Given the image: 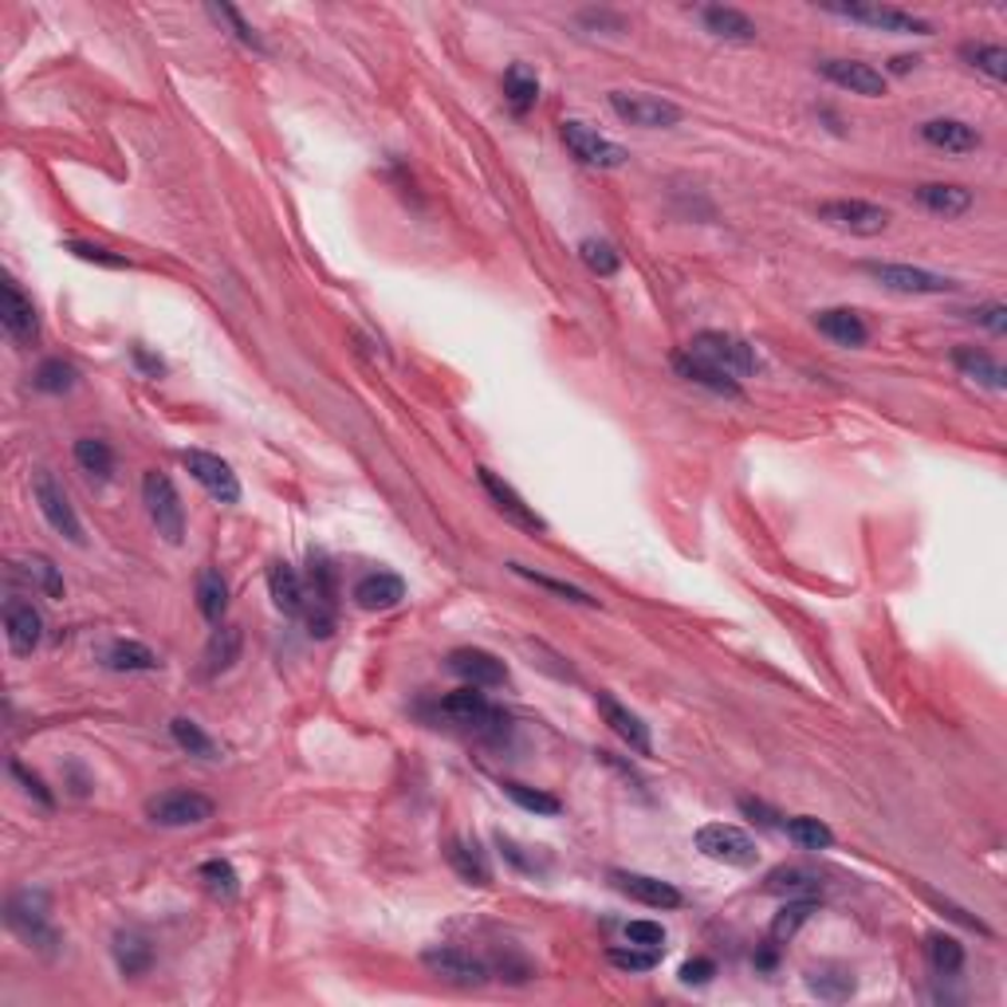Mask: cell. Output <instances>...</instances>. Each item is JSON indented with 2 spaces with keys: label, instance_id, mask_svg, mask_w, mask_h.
I'll return each instance as SVG.
<instances>
[{
  "label": "cell",
  "instance_id": "18",
  "mask_svg": "<svg viewBox=\"0 0 1007 1007\" xmlns=\"http://www.w3.org/2000/svg\"><path fill=\"white\" fill-rule=\"evenodd\" d=\"M449 669L465 681V685H476V689H496V685L508 681L504 662H500L496 654H489V649H476V646L453 649V654H449Z\"/></svg>",
  "mask_w": 1007,
  "mask_h": 1007
},
{
  "label": "cell",
  "instance_id": "47",
  "mask_svg": "<svg viewBox=\"0 0 1007 1007\" xmlns=\"http://www.w3.org/2000/svg\"><path fill=\"white\" fill-rule=\"evenodd\" d=\"M606 960H611L614 968H622V973H649V968H657V960H662V953H654V948H642V945H614L606 948Z\"/></svg>",
  "mask_w": 1007,
  "mask_h": 1007
},
{
  "label": "cell",
  "instance_id": "29",
  "mask_svg": "<svg viewBox=\"0 0 1007 1007\" xmlns=\"http://www.w3.org/2000/svg\"><path fill=\"white\" fill-rule=\"evenodd\" d=\"M953 366L965 374V379H973V382H980V386L996 390V394L1007 386L1004 366H999V362L991 359L988 351H980V346H956V351H953Z\"/></svg>",
  "mask_w": 1007,
  "mask_h": 1007
},
{
  "label": "cell",
  "instance_id": "55",
  "mask_svg": "<svg viewBox=\"0 0 1007 1007\" xmlns=\"http://www.w3.org/2000/svg\"><path fill=\"white\" fill-rule=\"evenodd\" d=\"M626 940H630V945H642V948H654V953H662V948H665V929L657 922H630L626 925Z\"/></svg>",
  "mask_w": 1007,
  "mask_h": 1007
},
{
  "label": "cell",
  "instance_id": "44",
  "mask_svg": "<svg viewBox=\"0 0 1007 1007\" xmlns=\"http://www.w3.org/2000/svg\"><path fill=\"white\" fill-rule=\"evenodd\" d=\"M504 795H508V799L516 803V807L532 810V815H540V818H555V815L563 810V803L555 799V795L540 792V787L516 784V779H508V784H504Z\"/></svg>",
  "mask_w": 1007,
  "mask_h": 1007
},
{
  "label": "cell",
  "instance_id": "39",
  "mask_svg": "<svg viewBox=\"0 0 1007 1007\" xmlns=\"http://www.w3.org/2000/svg\"><path fill=\"white\" fill-rule=\"evenodd\" d=\"M810 913H815V897H799V902H787L784 909L775 913L772 929H767V940H772L775 948L787 945V940L799 933V925L810 922Z\"/></svg>",
  "mask_w": 1007,
  "mask_h": 1007
},
{
  "label": "cell",
  "instance_id": "46",
  "mask_svg": "<svg viewBox=\"0 0 1007 1007\" xmlns=\"http://www.w3.org/2000/svg\"><path fill=\"white\" fill-rule=\"evenodd\" d=\"M512 575L527 578V583L543 586V591L560 594V598H567V603H578V606H598V598H591V594H586L583 586H571V583H563V578H547V575H540V571L524 567V563H512Z\"/></svg>",
  "mask_w": 1007,
  "mask_h": 1007
},
{
  "label": "cell",
  "instance_id": "22",
  "mask_svg": "<svg viewBox=\"0 0 1007 1007\" xmlns=\"http://www.w3.org/2000/svg\"><path fill=\"white\" fill-rule=\"evenodd\" d=\"M4 630H9V646L17 657H28L43 637V618L32 603L24 598H9L4 603Z\"/></svg>",
  "mask_w": 1007,
  "mask_h": 1007
},
{
  "label": "cell",
  "instance_id": "13",
  "mask_svg": "<svg viewBox=\"0 0 1007 1007\" xmlns=\"http://www.w3.org/2000/svg\"><path fill=\"white\" fill-rule=\"evenodd\" d=\"M181 465L190 469V476L213 500H221V504H236V500H241V481H236L233 465L221 461L216 453H205V449H185V453H181Z\"/></svg>",
  "mask_w": 1007,
  "mask_h": 1007
},
{
  "label": "cell",
  "instance_id": "36",
  "mask_svg": "<svg viewBox=\"0 0 1007 1007\" xmlns=\"http://www.w3.org/2000/svg\"><path fill=\"white\" fill-rule=\"evenodd\" d=\"M114 960H119V973L122 976H142L150 965H154V948L142 933H119L114 937Z\"/></svg>",
  "mask_w": 1007,
  "mask_h": 1007
},
{
  "label": "cell",
  "instance_id": "30",
  "mask_svg": "<svg viewBox=\"0 0 1007 1007\" xmlns=\"http://www.w3.org/2000/svg\"><path fill=\"white\" fill-rule=\"evenodd\" d=\"M241 646H244V637H241V630L236 626H216L213 634H209V642H205V673L209 677H221V673H229L233 669L236 662H241Z\"/></svg>",
  "mask_w": 1007,
  "mask_h": 1007
},
{
  "label": "cell",
  "instance_id": "58",
  "mask_svg": "<svg viewBox=\"0 0 1007 1007\" xmlns=\"http://www.w3.org/2000/svg\"><path fill=\"white\" fill-rule=\"evenodd\" d=\"M713 976H716V965H713V960H705V956H697V960H685V965H681V984H689V988H693V984L701 988V984H708Z\"/></svg>",
  "mask_w": 1007,
  "mask_h": 1007
},
{
  "label": "cell",
  "instance_id": "1",
  "mask_svg": "<svg viewBox=\"0 0 1007 1007\" xmlns=\"http://www.w3.org/2000/svg\"><path fill=\"white\" fill-rule=\"evenodd\" d=\"M335 611H339V578L335 567L323 552H311L308 560V634L331 637L335 634Z\"/></svg>",
  "mask_w": 1007,
  "mask_h": 1007
},
{
  "label": "cell",
  "instance_id": "52",
  "mask_svg": "<svg viewBox=\"0 0 1007 1007\" xmlns=\"http://www.w3.org/2000/svg\"><path fill=\"white\" fill-rule=\"evenodd\" d=\"M496 846H500V854H504L516 869H524V874H543V869H547V858H540L532 846H520L516 838L496 835Z\"/></svg>",
  "mask_w": 1007,
  "mask_h": 1007
},
{
  "label": "cell",
  "instance_id": "40",
  "mask_svg": "<svg viewBox=\"0 0 1007 1007\" xmlns=\"http://www.w3.org/2000/svg\"><path fill=\"white\" fill-rule=\"evenodd\" d=\"M170 736L173 744H178L181 752H190V756L198 759H216L221 752H216V744L205 736V728H201L198 721H190V716H173L170 721Z\"/></svg>",
  "mask_w": 1007,
  "mask_h": 1007
},
{
  "label": "cell",
  "instance_id": "57",
  "mask_svg": "<svg viewBox=\"0 0 1007 1007\" xmlns=\"http://www.w3.org/2000/svg\"><path fill=\"white\" fill-rule=\"evenodd\" d=\"M973 319L980 323V328H988L991 335H1004V331H1007V308H1004V303H996V300L980 303V308L973 311Z\"/></svg>",
  "mask_w": 1007,
  "mask_h": 1007
},
{
  "label": "cell",
  "instance_id": "37",
  "mask_svg": "<svg viewBox=\"0 0 1007 1007\" xmlns=\"http://www.w3.org/2000/svg\"><path fill=\"white\" fill-rule=\"evenodd\" d=\"M198 611L205 622H213V626H221L224 611H229V586H224L221 571L205 567L198 575Z\"/></svg>",
  "mask_w": 1007,
  "mask_h": 1007
},
{
  "label": "cell",
  "instance_id": "51",
  "mask_svg": "<svg viewBox=\"0 0 1007 1007\" xmlns=\"http://www.w3.org/2000/svg\"><path fill=\"white\" fill-rule=\"evenodd\" d=\"M209 17H213V20H224V24L233 28V36L244 43V48H256V52H264V43H260L256 28H252L249 20H244L241 12L233 9V4H209Z\"/></svg>",
  "mask_w": 1007,
  "mask_h": 1007
},
{
  "label": "cell",
  "instance_id": "59",
  "mask_svg": "<svg viewBox=\"0 0 1007 1007\" xmlns=\"http://www.w3.org/2000/svg\"><path fill=\"white\" fill-rule=\"evenodd\" d=\"M741 810H744V815H752V818H759V823H764V827H779V823H775V815H767V807H764V803H756V799H741Z\"/></svg>",
  "mask_w": 1007,
  "mask_h": 1007
},
{
  "label": "cell",
  "instance_id": "56",
  "mask_svg": "<svg viewBox=\"0 0 1007 1007\" xmlns=\"http://www.w3.org/2000/svg\"><path fill=\"white\" fill-rule=\"evenodd\" d=\"M9 772H12V779H20V784H24V792L32 795V799L40 803L43 810H52V803H56V799H52V792H48V787L40 784V775H28L24 767H20V759H12Z\"/></svg>",
  "mask_w": 1007,
  "mask_h": 1007
},
{
  "label": "cell",
  "instance_id": "21",
  "mask_svg": "<svg viewBox=\"0 0 1007 1007\" xmlns=\"http://www.w3.org/2000/svg\"><path fill=\"white\" fill-rule=\"evenodd\" d=\"M594 705H598V713H603V721L611 724L614 736H622V741L630 744V752H637V756H649L654 752V741H649V728L646 721L637 713H630L622 701H614L611 693H598L594 697Z\"/></svg>",
  "mask_w": 1007,
  "mask_h": 1007
},
{
  "label": "cell",
  "instance_id": "50",
  "mask_svg": "<svg viewBox=\"0 0 1007 1007\" xmlns=\"http://www.w3.org/2000/svg\"><path fill=\"white\" fill-rule=\"evenodd\" d=\"M767 889H772V894H807L810 897L818 889V878L807 874V869L784 866V869H772V874H767Z\"/></svg>",
  "mask_w": 1007,
  "mask_h": 1007
},
{
  "label": "cell",
  "instance_id": "16",
  "mask_svg": "<svg viewBox=\"0 0 1007 1007\" xmlns=\"http://www.w3.org/2000/svg\"><path fill=\"white\" fill-rule=\"evenodd\" d=\"M0 323H4V335L17 346H32L40 339V315H36L32 300L12 280L0 284Z\"/></svg>",
  "mask_w": 1007,
  "mask_h": 1007
},
{
  "label": "cell",
  "instance_id": "3",
  "mask_svg": "<svg viewBox=\"0 0 1007 1007\" xmlns=\"http://www.w3.org/2000/svg\"><path fill=\"white\" fill-rule=\"evenodd\" d=\"M142 504H147L150 524L158 527V535H162L170 547H178V543L185 540V504H181L170 476L150 469V473L142 476Z\"/></svg>",
  "mask_w": 1007,
  "mask_h": 1007
},
{
  "label": "cell",
  "instance_id": "53",
  "mask_svg": "<svg viewBox=\"0 0 1007 1007\" xmlns=\"http://www.w3.org/2000/svg\"><path fill=\"white\" fill-rule=\"evenodd\" d=\"M68 252L79 260H87V264H103V268H130L127 256H119V252L103 249V244H91V241H68Z\"/></svg>",
  "mask_w": 1007,
  "mask_h": 1007
},
{
  "label": "cell",
  "instance_id": "32",
  "mask_svg": "<svg viewBox=\"0 0 1007 1007\" xmlns=\"http://www.w3.org/2000/svg\"><path fill=\"white\" fill-rule=\"evenodd\" d=\"M701 20H705V28L716 36V40H732V43H752L756 40V32H759V28L752 24L741 9H724V4L701 9Z\"/></svg>",
  "mask_w": 1007,
  "mask_h": 1007
},
{
  "label": "cell",
  "instance_id": "8",
  "mask_svg": "<svg viewBox=\"0 0 1007 1007\" xmlns=\"http://www.w3.org/2000/svg\"><path fill=\"white\" fill-rule=\"evenodd\" d=\"M4 922H9V929L20 933L28 945H36V948L56 945V929H52V922H48V897H43L40 889H20V894L9 902V909H4Z\"/></svg>",
  "mask_w": 1007,
  "mask_h": 1007
},
{
  "label": "cell",
  "instance_id": "41",
  "mask_svg": "<svg viewBox=\"0 0 1007 1007\" xmlns=\"http://www.w3.org/2000/svg\"><path fill=\"white\" fill-rule=\"evenodd\" d=\"M784 830L795 846H803V850H830V846H835V830H830L823 818H810V815L787 818Z\"/></svg>",
  "mask_w": 1007,
  "mask_h": 1007
},
{
  "label": "cell",
  "instance_id": "14",
  "mask_svg": "<svg viewBox=\"0 0 1007 1007\" xmlns=\"http://www.w3.org/2000/svg\"><path fill=\"white\" fill-rule=\"evenodd\" d=\"M827 12L854 20V24L882 28V32H897V36H933V24H929V20L913 17V12H902V9H889V4H827Z\"/></svg>",
  "mask_w": 1007,
  "mask_h": 1007
},
{
  "label": "cell",
  "instance_id": "26",
  "mask_svg": "<svg viewBox=\"0 0 1007 1007\" xmlns=\"http://www.w3.org/2000/svg\"><path fill=\"white\" fill-rule=\"evenodd\" d=\"M922 139L929 142V147L945 150V154H973V150H980L976 127H968V122H960V119H929L922 127Z\"/></svg>",
  "mask_w": 1007,
  "mask_h": 1007
},
{
  "label": "cell",
  "instance_id": "4",
  "mask_svg": "<svg viewBox=\"0 0 1007 1007\" xmlns=\"http://www.w3.org/2000/svg\"><path fill=\"white\" fill-rule=\"evenodd\" d=\"M697 850L705 858L724 862V866H736V869H752L759 862L756 838L744 827H732V823H705L697 830Z\"/></svg>",
  "mask_w": 1007,
  "mask_h": 1007
},
{
  "label": "cell",
  "instance_id": "27",
  "mask_svg": "<svg viewBox=\"0 0 1007 1007\" xmlns=\"http://www.w3.org/2000/svg\"><path fill=\"white\" fill-rule=\"evenodd\" d=\"M913 198H917V205L922 209L945 216V221L948 216H965L968 209H973V193H968L965 185H953V181H929V185H917Z\"/></svg>",
  "mask_w": 1007,
  "mask_h": 1007
},
{
  "label": "cell",
  "instance_id": "23",
  "mask_svg": "<svg viewBox=\"0 0 1007 1007\" xmlns=\"http://www.w3.org/2000/svg\"><path fill=\"white\" fill-rule=\"evenodd\" d=\"M351 598L362 606V611H390L405 598V578L394 575V571H371L354 583Z\"/></svg>",
  "mask_w": 1007,
  "mask_h": 1007
},
{
  "label": "cell",
  "instance_id": "15",
  "mask_svg": "<svg viewBox=\"0 0 1007 1007\" xmlns=\"http://www.w3.org/2000/svg\"><path fill=\"white\" fill-rule=\"evenodd\" d=\"M476 476H481V489L489 492V500L496 504V512L504 520H512L516 527H524V532H535V535H543L547 532V520L543 516H535V508L527 504L524 496H520L516 489H512L508 481H500L492 469H476Z\"/></svg>",
  "mask_w": 1007,
  "mask_h": 1007
},
{
  "label": "cell",
  "instance_id": "2",
  "mask_svg": "<svg viewBox=\"0 0 1007 1007\" xmlns=\"http://www.w3.org/2000/svg\"><path fill=\"white\" fill-rule=\"evenodd\" d=\"M685 351L697 354L701 362H708V366H716V371L732 374L736 382L759 371L756 346L744 343V339H736V335H728V331H701V335H693V343L685 346Z\"/></svg>",
  "mask_w": 1007,
  "mask_h": 1007
},
{
  "label": "cell",
  "instance_id": "33",
  "mask_svg": "<svg viewBox=\"0 0 1007 1007\" xmlns=\"http://www.w3.org/2000/svg\"><path fill=\"white\" fill-rule=\"evenodd\" d=\"M198 882L205 886V894L213 897V902H236L241 897V878H236V869H233V862H224V858H209V862H201L198 866Z\"/></svg>",
  "mask_w": 1007,
  "mask_h": 1007
},
{
  "label": "cell",
  "instance_id": "25",
  "mask_svg": "<svg viewBox=\"0 0 1007 1007\" xmlns=\"http://www.w3.org/2000/svg\"><path fill=\"white\" fill-rule=\"evenodd\" d=\"M815 328H818V335H827L830 343H838V346H850V351L854 346H866V339H869L866 319H862L858 311H850V308L818 311Z\"/></svg>",
  "mask_w": 1007,
  "mask_h": 1007
},
{
  "label": "cell",
  "instance_id": "49",
  "mask_svg": "<svg viewBox=\"0 0 1007 1007\" xmlns=\"http://www.w3.org/2000/svg\"><path fill=\"white\" fill-rule=\"evenodd\" d=\"M578 256H583V264L591 268L594 276H614L622 264V256L614 252V244L598 241V236H586L583 244H578Z\"/></svg>",
  "mask_w": 1007,
  "mask_h": 1007
},
{
  "label": "cell",
  "instance_id": "42",
  "mask_svg": "<svg viewBox=\"0 0 1007 1007\" xmlns=\"http://www.w3.org/2000/svg\"><path fill=\"white\" fill-rule=\"evenodd\" d=\"M925 956H929L933 973H940V976H956L965 968V945L956 937H948V933H933V937L925 940Z\"/></svg>",
  "mask_w": 1007,
  "mask_h": 1007
},
{
  "label": "cell",
  "instance_id": "48",
  "mask_svg": "<svg viewBox=\"0 0 1007 1007\" xmlns=\"http://www.w3.org/2000/svg\"><path fill=\"white\" fill-rule=\"evenodd\" d=\"M75 386V366L63 359H43L40 366H36V390H43V394H63V390Z\"/></svg>",
  "mask_w": 1007,
  "mask_h": 1007
},
{
  "label": "cell",
  "instance_id": "45",
  "mask_svg": "<svg viewBox=\"0 0 1007 1007\" xmlns=\"http://www.w3.org/2000/svg\"><path fill=\"white\" fill-rule=\"evenodd\" d=\"M807 988L818 999H827V1004H843V999L854 996V976L843 973V968H823V973L807 976Z\"/></svg>",
  "mask_w": 1007,
  "mask_h": 1007
},
{
  "label": "cell",
  "instance_id": "31",
  "mask_svg": "<svg viewBox=\"0 0 1007 1007\" xmlns=\"http://www.w3.org/2000/svg\"><path fill=\"white\" fill-rule=\"evenodd\" d=\"M449 866L456 869V878L469 882V886H489L492 882V869H489V858H484V850L476 843H465V838H453L445 850Z\"/></svg>",
  "mask_w": 1007,
  "mask_h": 1007
},
{
  "label": "cell",
  "instance_id": "28",
  "mask_svg": "<svg viewBox=\"0 0 1007 1007\" xmlns=\"http://www.w3.org/2000/svg\"><path fill=\"white\" fill-rule=\"evenodd\" d=\"M673 371H677L685 382H697V386L713 390V394H721V397H741V382L732 379V374L716 371V366H708V362H701L697 354H689V351L673 359Z\"/></svg>",
  "mask_w": 1007,
  "mask_h": 1007
},
{
  "label": "cell",
  "instance_id": "11",
  "mask_svg": "<svg viewBox=\"0 0 1007 1007\" xmlns=\"http://www.w3.org/2000/svg\"><path fill=\"white\" fill-rule=\"evenodd\" d=\"M32 492H36V504H40V516L48 520V524H52L63 540L79 547V543H83V524H79V516H75V508H71L63 484L56 481L48 469H40L36 481H32Z\"/></svg>",
  "mask_w": 1007,
  "mask_h": 1007
},
{
  "label": "cell",
  "instance_id": "7",
  "mask_svg": "<svg viewBox=\"0 0 1007 1007\" xmlns=\"http://www.w3.org/2000/svg\"><path fill=\"white\" fill-rule=\"evenodd\" d=\"M213 799L201 792H162L154 795V799L147 803V818L150 823H158V827H201V823H209L213 818Z\"/></svg>",
  "mask_w": 1007,
  "mask_h": 1007
},
{
  "label": "cell",
  "instance_id": "35",
  "mask_svg": "<svg viewBox=\"0 0 1007 1007\" xmlns=\"http://www.w3.org/2000/svg\"><path fill=\"white\" fill-rule=\"evenodd\" d=\"M504 99H508V107L516 114L532 111L535 99H540V75H535V68H527V63H512V68L504 71Z\"/></svg>",
  "mask_w": 1007,
  "mask_h": 1007
},
{
  "label": "cell",
  "instance_id": "38",
  "mask_svg": "<svg viewBox=\"0 0 1007 1007\" xmlns=\"http://www.w3.org/2000/svg\"><path fill=\"white\" fill-rule=\"evenodd\" d=\"M75 465L83 469L91 481H111V473H114L111 445L99 441V437H79L75 441Z\"/></svg>",
  "mask_w": 1007,
  "mask_h": 1007
},
{
  "label": "cell",
  "instance_id": "34",
  "mask_svg": "<svg viewBox=\"0 0 1007 1007\" xmlns=\"http://www.w3.org/2000/svg\"><path fill=\"white\" fill-rule=\"evenodd\" d=\"M103 665L114 673H154L158 665V654L150 646H142V642H111L103 654Z\"/></svg>",
  "mask_w": 1007,
  "mask_h": 1007
},
{
  "label": "cell",
  "instance_id": "6",
  "mask_svg": "<svg viewBox=\"0 0 1007 1007\" xmlns=\"http://www.w3.org/2000/svg\"><path fill=\"white\" fill-rule=\"evenodd\" d=\"M611 111L622 122L642 130H669L681 122L677 103H669L662 95H646V91H611Z\"/></svg>",
  "mask_w": 1007,
  "mask_h": 1007
},
{
  "label": "cell",
  "instance_id": "19",
  "mask_svg": "<svg viewBox=\"0 0 1007 1007\" xmlns=\"http://www.w3.org/2000/svg\"><path fill=\"white\" fill-rule=\"evenodd\" d=\"M422 965L430 968L433 976L449 984H484L489 980V965L476 960L473 953H461V948H425L422 953Z\"/></svg>",
  "mask_w": 1007,
  "mask_h": 1007
},
{
  "label": "cell",
  "instance_id": "24",
  "mask_svg": "<svg viewBox=\"0 0 1007 1007\" xmlns=\"http://www.w3.org/2000/svg\"><path fill=\"white\" fill-rule=\"evenodd\" d=\"M268 591H272V603L276 611H284L288 618H300L308 611V583L300 578V571L292 563L276 560L268 567Z\"/></svg>",
  "mask_w": 1007,
  "mask_h": 1007
},
{
  "label": "cell",
  "instance_id": "54",
  "mask_svg": "<svg viewBox=\"0 0 1007 1007\" xmlns=\"http://www.w3.org/2000/svg\"><path fill=\"white\" fill-rule=\"evenodd\" d=\"M28 575H36V583H40L43 591L52 594V598H63V578H60V571H56L52 560L32 555V560H28Z\"/></svg>",
  "mask_w": 1007,
  "mask_h": 1007
},
{
  "label": "cell",
  "instance_id": "43",
  "mask_svg": "<svg viewBox=\"0 0 1007 1007\" xmlns=\"http://www.w3.org/2000/svg\"><path fill=\"white\" fill-rule=\"evenodd\" d=\"M960 60H968V68L984 71L996 83L1007 79V52L999 43H960Z\"/></svg>",
  "mask_w": 1007,
  "mask_h": 1007
},
{
  "label": "cell",
  "instance_id": "61",
  "mask_svg": "<svg viewBox=\"0 0 1007 1007\" xmlns=\"http://www.w3.org/2000/svg\"><path fill=\"white\" fill-rule=\"evenodd\" d=\"M917 63H922L917 56H897V60L889 63V71H894V75H905V71H913Z\"/></svg>",
  "mask_w": 1007,
  "mask_h": 1007
},
{
  "label": "cell",
  "instance_id": "17",
  "mask_svg": "<svg viewBox=\"0 0 1007 1007\" xmlns=\"http://www.w3.org/2000/svg\"><path fill=\"white\" fill-rule=\"evenodd\" d=\"M611 882L622 897L646 905V909H681V902H685L677 886H669L662 878H649V874H634V869H614Z\"/></svg>",
  "mask_w": 1007,
  "mask_h": 1007
},
{
  "label": "cell",
  "instance_id": "5",
  "mask_svg": "<svg viewBox=\"0 0 1007 1007\" xmlns=\"http://www.w3.org/2000/svg\"><path fill=\"white\" fill-rule=\"evenodd\" d=\"M869 280H878L882 288L889 292H902V295H945L956 288L953 276H940V272H929V268H913V264H882V260H866L862 264Z\"/></svg>",
  "mask_w": 1007,
  "mask_h": 1007
},
{
  "label": "cell",
  "instance_id": "9",
  "mask_svg": "<svg viewBox=\"0 0 1007 1007\" xmlns=\"http://www.w3.org/2000/svg\"><path fill=\"white\" fill-rule=\"evenodd\" d=\"M818 221L835 224L850 236H878L886 233L889 213L874 201H858V198H838V201H823L818 205Z\"/></svg>",
  "mask_w": 1007,
  "mask_h": 1007
},
{
  "label": "cell",
  "instance_id": "10",
  "mask_svg": "<svg viewBox=\"0 0 1007 1007\" xmlns=\"http://www.w3.org/2000/svg\"><path fill=\"white\" fill-rule=\"evenodd\" d=\"M441 708H445V716H453L456 724H465V728L481 732V736H500V732L508 728V716L500 713V708H492L489 697H484L476 685H465V689L449 693V697L441 701Z\"/></svg>",
  "mask_w": 1007,
  "mask_h": 1007
},
{
  "label": "cell",
  "instance_id": "60",
  "mask_svg": "<svg viewBox=\"0 0 1007 1007\" xmlns=\"http://www.w3.org/2000/svg\"><path fill=\"white\" fill-rule=\"evenodd\" d=\"M134 359H139V366H147L150 374H162V371H165V366H162V359H150V354L142 351V346H134Z\"/></svg>",
  "mask_w": 1007,
  "mask_h": 1007
},
{
  "label": "cell",
  "instance_id": "12",
  "mask_svg": "<svg viewBox=\"0 0 1007 1007\" xmlns=\"http://www.w3.org/2000/svg\"><path fill=\"white\" fill-rule=\"evenodd\" d=\"M560 134H563V142H567L571 154H575L578 162H586V165H598V170H618V165L630 162L626 147L603 139V134H598L594 127H586V122L567 119Z\"/></svg>",
  "mask_w": 1007,
  "mask_h": 1007
},
{
  "label": "cell",
  "instance_id": "20",
  "mask_svg": "<svg viewBox=\"0 0 1007 1007\" xmlns=\"http://www.w3.org/2000/svg\"><path fill=\"white\" fill-rule=\"evenodd\" d=\"M818 71H823V75H827L835 87L850 91V95H862V99L886 95V75H882L878 68L862 63V60H823L818 63Z\"/></svg>",
  "mask_w": 1007,
  "mask_h": 1007
}]
</instances>
